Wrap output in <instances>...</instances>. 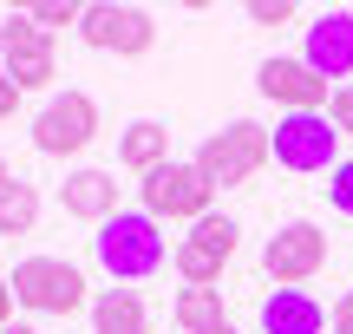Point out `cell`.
I'll use <instances>...</instances> for the list:
<instances>
[{
	"label": "cell",
	"mask_w": 353,
	"mask_h": 334,
	"mask_svg": "<svg viewBox=\"0 0 353 334\" xmlns=\"http://www.w3.org/2000/svg\"><path fill=\"white\" fill-rule=\"evenodd\" d=\"M327 118H334V131H341V138H353V86H334Z\"/></svg>",
	"instance_id": "22"
},
{
	"label": "cell",
	"mask_w": 353,
	"mask_h": 334,
	"mask_svg": "<svg viewBox=\"0 0 353 334\" xmlns=\"http://www.w3.org/2000/svg\"><path fill=\"white\" fill-rule=\"evenodd\" d=\"M59 204H65V217L112 223L118 217V184H112V170H72V177L59 184Z\"/></svg>",
	"instance_id": "13"
},
{
	"label": "cell",
	"mask_w": 353,
	"mask_h": 334,
	"mask_svg": "<svg viewBox=\"0 0 353 334\" xmlns=\"http://www.w3.org/2000/svg\"><path fill=\"white\" fill-rule=\"evenodd\" d=\"M321 262H327V230L307 223V217L281 223L262 243V269H268V282H281V288H301L307 275H321Z\"/></svg>",
	"instance_id": "6"
},
{
	"label": "cell",
	"mask_w": 353,
	"mask_h": 334,
	"mask_svg": "<svg viewBox=\"0 0 353 334\" xmlns=\"http://www.w3.org/2000/svg\"><path fill=\"white\" fill-rule=\"evenodd\" d=\"M13 105H20V86H13V79L0 72V118H13Z\"/></svg>",
	"instance_id": "24"
},
{
	"label": "cell",
	"mask_w": 353,
	"mask_h": 334,
	"mask_svg": "<svg viewBox=\"0 0 353 334\" xmlns=\"http://www.w3.org/2000/svg\"><path fill=\"white\" fill-rule=\"evenodd\" d=\"M223 334H236V328H223Z\"/></svg>",
	"instance_id": "28"
},
{
	"label": "cell",
	"mask_w": 353,
	"mask_h": 334,
	"mask_svg": "<svg viewBox=\"0 0 353 334\" xmlns=\"http://www.w3.org/2000/svg\"><path fill=\"white\" fill-rule=\"evenodd\" d=\"M7 184H13V170H7V157H0V190H7Z\"/></svg>",
	"instance_id": "26"
},
{
	"label": "cell",
	"mask_w": 353,
	"mask_h": 334,
	"mask_svg": "<svg viewBox=\"0 0 353 334\" xmlns=\"http://www.w3.org/2000/svg\"><path fill=\"white\" fill-rule=\"evenodd\" d=\"M7 328H13V282L0 275V334H7Z\"/></svg>",
	"instance_id": "25"
},
{
	"label": "cell",
	"mask_w": 353,
	"mask_h": 334,
	"mask_svg": "<svg viewBox=\"0 0 353 334\" xmlns=\"http://www.w3.org/2000/svg\"><path fill=\"white\" fill-rule=\"evenodd\" d=\"M327 204L341 210V217H353V157H341V164L327 170Z\"/></svg>",
	"instance_id": "20"
},
{
	"label": "cell",
	"mask_w": 353,
	"mask_h": 334,
	"mask_svg": "<svg viewBox=\"0 0 353 334\" xmlns=\"http://www.w3.org/2000/svg\"><path fill=\"white\" fill-rule=\"evenodd\" d=\"M170 315H176V328H183V334H223V328H229L223 288H183Z\"/></svg>",
	"instance_id": "17"
},
{
	"label": "cell",
	"mask_w": 353,
	"mask_h": 334,
	"mask_svg": "<svg viewBox=\"0 0 353 334\" xmlns=\"http://www.w3.org/2000/svg\"><path fill=\"white\" fill-rule=\"evenodd\" d=\"M79 39L99 52H118V59H138V52L157 46V20L144 7H118V0H99V7L79 13Z\"/></svg>",
	"instance_id": "7"
},
{
	"label": "cell",
	"mask_w": 353,
	"mask_h": 334,
	"mask_svg": "<svg viewBox=\"0 0 353 334\" xmlns=\"http://www.w3.org/2000/svg\"><path fill=\"white\" fill-rule=\"evenodd\" d=\"M301 59L314 66L321 79H347L353 72V13L347 7H327V13H314V26H307V46H301Z\"/></svg>",
	"instance_id": "12"
},
{
	"label": "cell",
	"mask_w": 353,
	"mask_h": 334,
	"mask_svg": "<svg viewBox=\"0 0 353 334\" xmlns=\"http://www.w3.org/2000/svg\"><path fill=\"white\" fill-rule=\"evenodd\" d=\"M7 282H13V302L33 308V315H72V308H85V275H79L65 256H26V262H13Z\"/></svg>",
	"instance_id": "4"
},
{
	"label": "cell",
	"mask_w": 353,
	"mask_h": 334,
	"mask_svg": "<svg viewBox=\"0 0 353 334\" xmlns=\"http://www.w3.org/2000/svg\"><path fill=\"white\" fill-rule=\"evenodd\" d=\"M236 223H229V217H216V210H210V217H203V223H190V236H183V243H176V275H183V282L190 288H210L216 282V275H223V262L229 256H236Z\"/></svg>",
	"instance_id": "10"
},
{
	"label": "cell",
	"mask_w": 353,
	"mask_h": 334,
	"mask_svg": "<svg viewBox=\"0 0 353 334\" xmlns=\"http://www.w3.org/2000/svg\"><path fill=\"white\" fill-rule=\"evenodd\" d=\"M79 13H85V7H72V0H33V7H26V20L46 33V26H79Z\"/></svg>",
	"instance_id": "19"
},
{
	"label": "cell",
	"mask_w": 353,
	"mask_h": 334,
	"mask_svg": "<svg viewBox=\"0 0 353 334\" xmlns=\"http://www.w3.org/2000/svg\"><path fill=\"white\" fill-rule=\"evenodd\" d=\"M334 334H353V288L334 302Z\"/></svg>",
	"instance_id": "23"
},
{
	"label": "cell",
	"mask_w": 353,
	"mask_h": 334,
	"mask_svg": "<svg viewBox=\"0 0 353 334\" xmlns=\"http://www.w3.org/2000/svg\"><path fill=\"white\" fill-rule=\"evenodd\" d=\"M118 157H125V170H138V177L164 170L170 164V125H157V118H131L125 138H118Z\"/></svg>",
	"instance_id": "15"
},
{
	"label": "cell",
	"mask_w": 353,
	"mask_h": 334,
	"mask_svg": "<svg viewBox=\"0 0 353 334\" xmlns=\"http://www.w3.org/2000/svg\"><path fill=\"white\" fill-rule=\"evenodd\" d=\"M268 157H275V144H268V125H255V118H229L223 131H210V138L196 144V170L216 184V190L249 184Z\"/></svg>",
	"instance_id": "2"
},
{
	"label": "cell",
	"mask_w": 353,
	"mask_h": 334,
	"mask_svg": "<svg viewBox=\"0 0 353 334\" xmlns=\"http://www.w3.org/2000/svg\"><path fill=\"white\" fill-rule=\"evenodd\" d=\"M33 223H39V190L13 177L7 190H0V236H26Z\"/></svg>",
	"instance_id": "18"
},
{
	"label": "cell",
	"mask_w": 353,
	"mask_h": 334,
	"mask_svg": "<svg viewBox=\"0 0 353 334\" xmlns=\"http://www.w3.org/2000/svg\"><path fill=\"white\" fill-rule=\"evenodd\" d=\"M92 334H151V315H144L138 288H105L92 302Z\"/></svg>",
	"instance_id": "16"
},
{
	"label": "cell",
	"mask_w": 353,
	"mask_h": 334,
	"mask_svg": "<svg viewBox=\"0 0 353 334\" xmlns=\"http://www.w3.org/2000/svg\"><path fill=\"white\" fill-rule=\"evenodd\" d=\"M268 144H275V164L301 170V177L341 164V131H334L327 112H281L275 131H268Z\"/></svg>",
	"instance_id": "3"
},
{
	"label": "cell",
	"mask_w": 353,
	"mask_h": 334,
	"mask_svg": "<svg viewBox=\"0 0 353 334\" xmlns=\"http://www.w3.org/2000/svg\"><path fill=\"white\" fill-rule=\"evenodd\" d=\"M255 86H262V99H275L281 112H327L334 105V86L307 59H262L255 66Z\"/></svg>",
	"instance_id": "11"
},
{
	"label": "cell",
	"mask_w": 353,
	"mask_h": 334,
	"mask_svg": "<svg viewBox=\"0 0 353 334\" xmlns=\"http://www.w3.org/2000/svg\"><path fill=\"white\" fill-rule=\"evenodd\" d=\"M92 256H99V269L118 275V282H144V275L164 269V230H157L151 210H118L112 223H99Z\"/></svg>",
	"instance_id": "1"
},
{
	"label": "cell",
	"mask_w": 353,
	"mask_h": 334,
	"mask_svg": "<svg viewBox=\"0 0 353 334\" xmlns=\"http://www.w3.org/2000/svg\"><path fill=\"white\" fill-rule=\"evenodd\" d=\"M7 334H33V328H26V322H13V328H7Z\"/></svg>",
	"instance_id": "27"
},
{
	"label": "cell",
	"mask_w": 353,
	"mask_h": 334,
	"mask_svg": "<svg viewBox=\"0 0 353 334\" xmlns=\"http://www.w3.org/2000/svg\"><path fill=\"white\" fill-rule=\"evenodd\" d=\"M210 197H216V184L196 170V157H190V164H176V157H170L164 170L144 177V210H151L157 223H164V217L203 223V217H210Z\"/></svg>",
	"instance_id": "8"
},
{
	"label": "cell",
	"mask_w": 353,
	"mask_h": 334,
	"mask_svg": "<svg viewBox=\"0 0 353 334\" xmlns=\"http://www.w3.org/2000/svg\"><path fill=\"white\" fill-rule=\"evenodd\" d=\"M0 72L13 79L20 92H33V86H52V33H39L26 13H13V20H0Z\"/></svg>",
	"instance_id": "9"
},
{
	"label": "cell",
	"mask_w": 353,
	"mask_h": 334,
	"mask_svg": "<svg viewBox=\"0 0 353 334\" xmlns=\"http://www.w3.org/2000/svg\"><path fill=\"white\" fill-rule=\"evenodd\" d=\"M99 138V105L92 92H52L46 112L33 118V151L39 157H72Z\"/></svg>",
	"instance_id": "5"
},
{
	"label": "cell",
	"mask_w": 353,
	"mask_h": 334,
	"mask_svg": "<svg viewBox=\"0 0 353 334\" xmlns=\"http://www.w3.org/2000/svg\"><path fill=\"white\" fill-rule=\"evenodd\" d=\"M249 20L255 26H288L294 7H288V0H249Z\"/></svg>",
	"instance_id": "21"
},
{
	"label": "cell",
	"mask_w": 353,
	"mask_h": 334,
	"mask_svg": "<svg viewBox=\"0 0 353 334\" xmlns=\"http://www.w3.org/2000/svg\"><path fill=\"white\" fill-rule=\"evenodd\" d=\"M321 328H327V308L307 288H275L262 302V334H321Z\"/></svg>",
	"instance_id": "14"
}]
</instances>
